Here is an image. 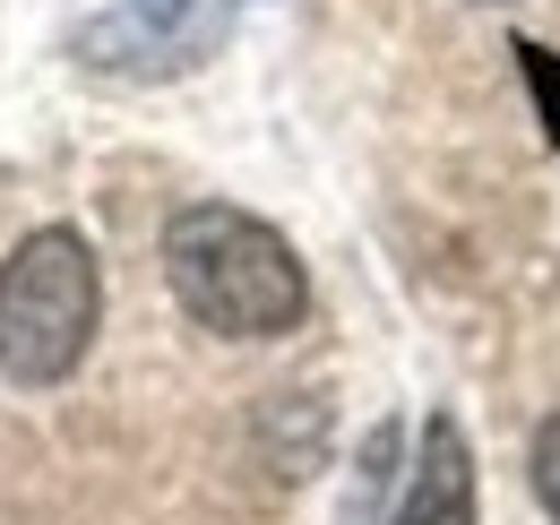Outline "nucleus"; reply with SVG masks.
Listing matches in <instances>:
<instances>
[{
	"mask_svg": "<svg viewBox=\"0 0 560 525\" xmlns=\"http://www.w3.org/2000/svg\"><path fill=\"white\" fill-rule=\"evenodd\" d=\"M164 284L215 336H284L311 311V276L268 215L199 198L164 224Z\"/></svg>",
	"mask_w": 560,
	"mask_h": 525,
	"instance_id": "1",
	"label": "nucleus"
},
{
	"mask_svg": "<svg viewBox=\"0 0 560 525\" xmlns=\"http://www.w3.org/2000/svg\"><path fill=\"white\" fill-rule=\"evenodd\" d=\"M95 319H104V276L86 233L44 224L0 259V380L61 388L95 345Z\"/></svg>",
	"mask_w": 560,
	"mask_h": 525,
	"instance_id": "2",
	"label": "nucleus"
},
{
	"mask_svg": "<svg viewBox=\"0 0 560 525\" xmlns=\"http://www.w3.org/2000/svg\"><path fill=\"white\" fill-rule=\"evenodd\" d=\"M388 525H475V448L448 413L422 422V448H415V482L397 500Z\"/></svg>",
	"mask_w": 560,
	"mask_h": 525,
	"instance_id": "3",
	"label": "nucleus"
},
{
	"mask_svg": "<svg viewBox=\"0 0 560 525\" xmlns=\"http://www.w3.org/2000/svg\"><path fill=\"white\" fill-rule=\"evenodd\" d=\"M535 500L552 509V525H560V413L535 431Z\"/></svg>",
	"mask_w": 560,
	"mask_h": 525,
	"instance_id": "4",
	"label": "nucleus"
},
{
	"mask_svg": "<svg viewBox=\"0 0 560 525\" xmlns=\"http://www.w3.org/2000/svg\"><path fill=\"white\" fill-rule=\"evenodd\" d=\"M182 9H190V0H130L139 26H182Z\"/></svg>",
	"mask_w": 560,
	"mask_h": 525,
	"instance_id": "5",
	"label": "nucleus"
}]
</instances>
